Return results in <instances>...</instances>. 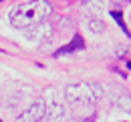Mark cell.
Segmentation results:
<instances>
[{
  "label": "cell",
  "mask_w": 131,
  "mask_h": 122,
  "mask_svg": "<svg viewBox=\"0 0 131 122\" xmlns=\"http://www.w3.org/2000/svg\"><path fill=\"white\" fill-rule=\"evenodd\" d=\"M50 14V4L47 0H28L18 4L10 12V22L16 28H28L38 22H42Z\"/></svg>",
  "instance_id": "6da1fadb"
},
{
  "label": "cell",
  "mask_w": 131,
  "mask_h": 122,
  "mask_svg": "<svg viewBox=\"0 0 131 122\" xmlns=\"http://www.w3.org/2000/svg\"><path fill=\"white\" fill-rule=\"evenodd\" d=\"M99 96V92H95V88L87 82H77V84H71L67 86L65 90V98L71 104H91L95 102Z\"/></svg>",
  "instance_id": "7a4b0ae2"
},
{
  "label": "cell",
  "mask_w": 131,
  "mask_h": 122,
  "mask_svg": "<svg viewBox=\"0 0 131 122\" xmlns=\"http://www.w3.org/2000/svg\"><path fill=\"white\" fill-rule=\"evenodd\" d=\"M47 116V110H45V102L42 100H36L30 106L26 108L20 116L16 118V122H40Z\"/></svg>",
  "instance_id": "3957f363"
},
{
  "label": "cell",
  "mask_w": 131,
  "mask_h": 122,
  "mask_svg": "<svg viewBox=\"0 0 131 122\" xmlns=\"http://www.w3.org/2000/svg\"><path fill=\"white\" fill-rule=\"evenodd\" d=\"M52 92H54V88H50L49 92H47V96H45V110H47V116H49L50 120H59L63 114H65V108H63V104L59 102V100H54L52 98Z\"/></svg>",
  "instance_id": "277c9868"
},
{
  "label": "cell",
  "mask_w": 131,
  "mask_h": 122,
  "mask_svg": "<svg viewBox=\"0 0 131 122\" xmlns=\"http://www.w3.org/2000/svg\"><path fill=\"white\" fill-rule=\"evenodd\" d=\"M83 46H85L83 36H79V34H77V36H75V38H73V40H71L67 46H63V48H59V50H57V56L67 54V52H75V50H79V48H83Z\"/></svg>",
  "instance_id": "5b68a950"
},
{
  "label": "cell",
  "mask_w": 131,
  "mask_h": 122,
  "mask_svg": "<svg viewBox=\"0 0 131 122\" xmlns=\"http://www.w3.org/2000/svg\"><path fill=\"white\" fill-rule=\"evenodd\" d=\"M91 30H97V32H101V30H103V24H99V20L91 22Z\"/></svg>",
  "instance_id": "8992f818"
},
{
  "label": "cell",
  "mask_w": 131,
  "mask_h": 122,
  "mask_svg": "<svg viewBox=\"0 0 131 122\" xmlns=\"http://www.w3.org/2000/svg\"><path fill=\"white\" fill-rule=\"evenodd\" d=\"M85 122H95V120H93V118H87V120H85Z\"/></svg>",
  "instance_id": "52a82bcc"
},
{
  "label": "cell",
  "mask_w": 131,
  "mask_h": 122,
  "mask_svg": "<svg viewBox=\"0 0 131 122\" xmlns=\"http://www.w3.org/2000/svg\"><path fill=\"white\" fill-rule=\"evenodd\" d=\"M125 122H127V120H125Z\"/></svg>",
  "instance_id": "ba28073f"
}]
</instances>
